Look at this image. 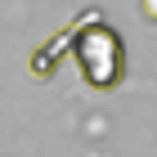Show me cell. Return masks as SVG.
I'll return each mask as SVG.
<instances>
[{"label": "cell", "instance_id": "cell-2", "mask_svg": "<svg viewBox=\"0 0 157 157\" xmlns=\"http://www.w3.org/2000/svg\"><path fill=\"white\" fill-rule=\"evenodd\" d=\"M139 13H144L148 23H157V0H139Z\"/></svg>", "mask_w": 157, "mask_h": 157}, {"label": "cell", "instance_id": "cell-1", "mask_svg": "<svg viewBox=\"0 0 157 157\" xmlns=\"http://www.w3.org/2000/svg\"><path fill=\"white\" fill-rule=\"evenodd\" d=\"M76 63H81V76L94 90H112L121 81V67H126V49H121L117 32L99 23V13L81 18V32H76Z\"/></svg>", "mask_w": 157, "mask_h": 157}]
</instances>
